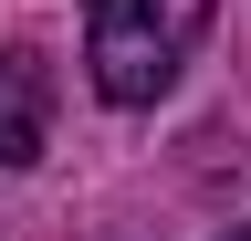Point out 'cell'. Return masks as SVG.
Instances as JSON below:
<instances>
[{
  "mask_svg": "<svg viewBox=\"0 0 251 241\" xmlns=\"http://www.w3.org/2000/svg\"><path fill=\"white\" fill-rule=\"evenodd\" d=\"M220 241H251V231H220Z\"/></svg>",
  "mask_w": 251,
  "mask_h": 241,
  "instance_id": "cell-3",
  "label": "cell"
},
{
  "mask_svg": "<svg viewBox=\"0 0 251 241\" xmlns=\"http://www.w3.org/2000/svg\"><path fill=\"white\" fill-rule=\"evenodd\" d=\"M52 147V63L31 42H0V168H31Z\"/></svg>",
  "mask_w": 251,
  "mask_h": 241,
  "instance_id": "cell-2",
  "label": "cell"
},
{
  "mask_svg": "<svg viewBox=\"0 0 251 241\" xmlns=\"http://www.w3.org/2000/svg\"><path fill=\"white\" fill-rule=\"evenodd\" d=\"M220 0H84V63H94V95L105 105H157L168 84L188 74Z\"/></svg>",
  "mask_w": 251,
  "mask_h": 241,
  "instance_id": "cell-1",
  "label": "cell"
}]
</instances>
